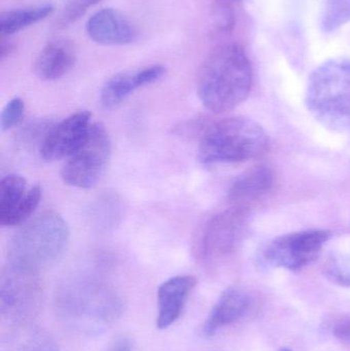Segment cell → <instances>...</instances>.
Returning <instances> with one entry per match:
<instances>
[{
  "instance_id": "6da1fadb",
  "label": "cell",
  "mask_w": 350,
  "mask_h": 351,
  "mask_svg": "<svg viewBox=\"0 0 350 351\" xmlns=\"http://www.w3.org/2000/svg\"><path fill=\"white\" fill-rule=\"evenodd\" d=\"M252 82V65L244 47L228 43L214 49L203 62L197 75V95L212 112H227L248 98Z\"/></svg>"
},
{
  "instance_id": "7a4b0ae2",
  "label": "cell",
  "mask_w": 350,
  "mask_h": 351,
  "mask_svg": "<svg viewBox=\"0 0 350 351\" xmlns=\"http://www.w3.org/2000/svg\"><path fill=\"white\" fill-rule=\"evenodd\" d=\"M58 315L79 333L97 335L113 325L123 311L121 297L94 278H78L64 285L57 295Z\"/></svg>"
},
{
  "instance_id": "3957f363",
  "label": "cell",
  "mask_w": 350,
  "mask_h": 351,
  "mask_svg": "<svg viewBox=\"0 0 350 351\" xmlns=\"http://www.w3.org/2000/svg\"><path fill=\"white\" fill-rule=\"evenodd\" d=\"M69 228L61 215L45 212L25 224L8 247V266L39 274L62 259L68 243Z\"/></svg>"
},
{
  "instance_id": "277c9868",
  "label": "cell",
  "mask_w": 350,
  "mask_h": 351,
  "mask_svg": "<svg viewBox=\"0 0 350 351\" xmlns=\"http://www.w3.org/2000/svg\"><path fill=\"white\" fill-rule=\"evenodd\" d=\"M306 105L314 119L337 133H350V60L318 66L308 82Z\"/></svg>"
},
{
  "instance_id": "5b68a950",
  "label": "cell",
  "mask_w": 350,
  "mask_h": 351,
  "mask_svg": "<svg viewBox=\"0 0 350 351\" xmlns=\"http://www.w3.org/2000/svg\"><path fill=\"white\" fill-rule=\"evenodd\" d=\"M268 146V136L256 121L248 117H227L205 130L199 158L205 165L248 162L262 156Z\"/></svg>"
},
{
  "instance_id": "8992f818",
  "label": "cell",
  "mask_w": 350,
  "mask_h": 351,
  "mask_svg": "<svg viewBox=\"0 0 350 351\" xmlns=\"http://www.w3.org/2000/svg\"><path fill=\"white\" fill-rule=\"evenodd\" d=\"M110 136L101 123L90 128L88 137L62 169L63 181L72 187L90 189L104 175L110 160Z\"/></svg>"
},
{
  "instance_id": "52a82bcc",
  "label": "cell",
  "mask_w": 350,
  "mask_h": 351,
  "mask_svg": "<svg viewBox=\"0 0 350 351\" xmlns=\"http://www.w3.org/2000/svg\"><path fill=\"white\" fill-rule=\"evenodd\" d=\"M41 295L39 274L6 266L0 284L1 317L14 325L28 323L38 311Z\"/></svg>"
},
{
  "instance_id": "ba28073f",
  "label": "cell",
  "mask_w": 350,
  "mask_h": 351,
  "mask_svg": "<svg viewBox=\"0 0 350 351\" xmlns=\"http://www.w3.org/2000/svg\"><path fill=\"white\" fill-rule=\"evenodd\" d=\"M331 237L326 230H306L282 235L263 250L265 263L273 267L299 270L310 265L320 255Z\"/></svg>"
},
{
  "instance_id": "9c48e42d",
  "label": "cell",
  "mask_w": 350,
  "mask_h": 351,
  "mask_svg": "<svg viewBox=\"0 0 350 351\" xmlns=\"http://www.w3.org/2000/svg\"><path fill=\"white\" fill-rule=\"evenodd\" d=\"M246 208L234 206L214 217L203 231L201 253L205 258L232 253L240 245L246 230Z\"/></svg>"
},
{
  "instance_id": "30bf717a",
  "label": "cell",
  "mask_w": 350,
  "mask_h": 351,
  "mask_svg": "<svg viewBox=\"0 0 350 351\" xmlns=\"http://www.w3.org/2000/svg\"><path fill=\"white\" fill-rule=\"evenodd\" d=\"M90 119L92 113L78 111L47 130L39 147L43 160L69 158L88 137L92 125Z\"/></svg>"
},
{
  "instance_id": "8fae6325",
  "label": "cell",
  "mask_w": 350,
  "mask_h": 351,
  "mask_svg": "<svg viewBox=\"0 0 350 351\" xmlns=\"http://www.w3.org/2000/svg\"><path fill=\"white\" fill-rule=\"evenodd\" d=\"M41 199L40 186L28 187L26 180L8 175L0 182V224L14 227L24 224L32 216Z\"/></svg>"
},
{
  "instance_id": "7c38bea8",
  "label": "cell",
  "mask_w": 350,
  "mask_h": 351,
  "mask_svg": "<svg viewBox=\"0 0 350 351\" xmlns=\"http://www.w3.org/2000/svg\"><path fill=\"white\" fill-rule=\"evenodd\" d=\"M86 29L88 37L102 45H129L138 36L135 25L113 8H104L92 14Z\"/></svg>"
},
{
  "instance_id": "4fadbf2b",
  "label": "cell",
  "mask_w": 350,
  "mask_h": 351,
  "mask_svg": "<svg viewBox=\"0 0 350 351\" xmlns=\"http://www.w3.org/2000/svg\"><path fill=\"white\" fill-rule=\"evenodd\" d=\"M166 68L152 65L135 71L121 72L109 78L101 90V103L106 109H113L129 98L134 92L162 78Z\"/></svg>"
},
{
  "instance_id": "5bb4252c",
  "label": "cell",
  "mask_w": 350,
  "mask_h": 351,
  "mask_svg": "<svg viewBox=\"0 0 350 351\" xmlns=\"http://www.w3.org/2000/svg\"><path fill=\"white\" fill-rule=\"evenodd\" d=\"M197 280L193 276H176L160 285L158 290V329H168L182 315L185 304L195 290Z\"/></svg>"
},
{
  "instance_id": "9a60e30c",
  "label": "cell",
  "mask_w": 350,
  "mask_h": 351,
  "mask_svg": "<svg viewBox=\"0 0 350 351\" xmlns=\"http://www.w3.org/2000/svg\"><path fill=\"white\" fill-rule=\"evenodd\" d=\"M250 306V296L242 288L232 287L222 293L212 308L203 326L207 337L215 335L222 328L227 327L242 319Z\"/></svg>"
},
{
  "instance_id": "2e32d148",
  "label": "cell",
  "mask_w": 350,
  "mask_h": 351,
  "mask_svg": "<svg viewBox=\"0 0 350 351\" xmlns=\"http://www.w3.org/2000/svg\"><path fill=\"white\" fill-rule=\"evenodd\" d=\"M76 56L71 43L61 39L49 41L34 62V72L47 82L61 80L75 65Z\"/></svg>"
},
{
  "instance_id": "e0dca14e",
  "label": "cell",
  "mask_w": 350,
  "mask_h": 351,
  "mask_svg": "<svg viewBox=\"0 0 350 351\" xmlns=\"http://www.w3.org/2000/svg\"><path fill=\"white\" fill-rule=\"evenodd\" d=\"M273 184L275 174L269 167H254L236 178L228 191V198L236 206L245 208L268 193Z\"/></svg>"
},
{
  "instance_id": "ac0fdd59",
  "label": "cell",
  "mask_w": 350,
  "mask_h": 351,
  "mask_svg": "<svg viewBox=\"0 0 350 351\" xmlns=\"http://www.w3.org/2000/svg\"><path fill=\"white\" fill-rule=\"evenodd\" d=\"M0 351H60L45 330L28 323L18 324L4 336Z\"/></svg>"
},
{
  "instance_id": "d6986e66",
  "label": "cell",
  "mask_w": 350,
  "mask_h": 351,
  "mask_svg": "<svg viewBox=\"0 0 350 351\" xmlns=\"http://www.w3.org/2000/svg\"><path fill=\"white\" fill-rule=\"evenodd\" d=\"M53 6L51 4L32 6V8H18V10H6L0 16V32L1 37L14 34L35 23L47 18L53 14Z\"/></svg>"
},
{
  "instance_id": "ffe728a7",
  "label": "cell",
  "mask_w": 350,
  "mask_h": 351,
  "mask_svg": "<svg viewBox=\"0 0 350 351\" xmlns=\"http://www.w3.org/2000/svg\"><path fill=\"white\" fill-rule=\"evenodd\" d=\"M350 22V0H324L322 28L333 32Z\"/></svg>"
},
{
  "instance_id": "44dd1931",
  "label": "cell",
  "mask_w": 350,
  "mask_h": 351,
  "mask_svg": "<svg viewBox=\"0 0 350 351\" xmlns=\"http://www.w3.org/2000/svg\"><path fill=\"white\" fill-rule=\"evenodd\" d=\"M25 105L22 99L16 97L6 103L0 115V127L2 132L14 129L22 123Z\"/></svg>"
},
{
  "instance_id": "7402d4cb",
  "label": "cell",
  "mask_w": 350,
  "mask_h": 351,
  "mask_svg": "<svg viewBox=\"0 0 350 351\" xmlns=\"http://www.w3.org/2000/svg\"><path fill=\"white\" fill-rule=\"evenodd\" d=\"M102 0H66V5L59 19L60 25L71 24L80 18L90 6L99 3Z\"/></svg>"
},
{
  "instance_id": "603a6c76",
  "label": "cell",
  "mask_w": 350,
  "mask_h": 351,
  "mask_svg": "<svg viewBox=\"0 0 350 351\" xmlns=\"http://www.w3.org/2000/svg\"><path fill=\"white\" fill-rule=\"evenodd\" d=\"M333 334L340 341L350 343V315L336 322L333 328Z\"/></svg>"
},
{
  "instance_id": "cb8c5ba5",
  "label": "cell",
  "mask_w": 350,
  "mask_h": 351,
  "mask_svg": "<svg viewBox=\"0 0 350 351\" xmlns=\"http://www.w3.org/2000/svg\"><path fill=\"white\" fill-rule=\"evenodd\" d=\"M328 276L337 284L341 285V286L350 287V272L345 271L339 267H333L332 265L329 268Z\"/></svg>"
},
{
  "instance_id": "d4e9b609",
  "label": "cell",
  "mask_w": 350,
  "mask_h": 351,
  "mask_svg": "<svg viewBox=\"0 0 350 351\" xmlns=\"http://www.w3.org/2000/svg\"><path fill=\"white\" fill-rule=\"evenodd\" d=\"M109 351H133V348H132V343L129 338L121 337L113 344Z\"/></svg>"
},
{
  "instance_id": "484cf974",
  "label": "cell",
  "mask_w": 350,
  "mask_h": 351,
  "mask_svg": "<svg viewBox=\"0 0 350 351\" xmlns=\"http://www.w3.org/2000/svg\"><path fill=\"white\" fill-rule=\"evenodd\" d=\"M12 51H14V45L10 43H5L4 39H2L1 49H0V56H1V59H4V58L10 56Z\"/></svg>"
},
{
  "instance_id": "4316f807",
  "label": "cell",
  "mask_w": 350,
  "mask_h": 351,
  "mask_svg": "<svg viewBox=\"0 0 350 351\" xmlns=\"http://www.w3.org/2000/svg\"><path fill=\"white\" fill-rule=\"evenodd\" d=\"M277 351H293V350H290V348H281Z\"/></svg>"
}]
</instances>
